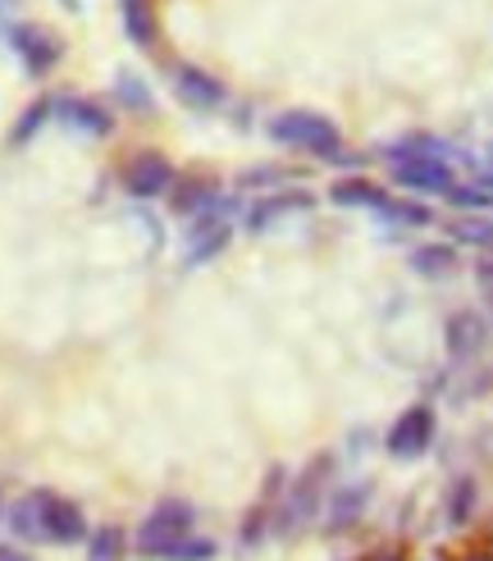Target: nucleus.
<instances>
[{
    "instance_id": "obj_1",
    "label": "nucleus",
    "mask_w": 493,
    "mask_h": 561,
    "mask_svg": "<svg viewBox=\"0 0 493 561\" xmlns=\"http://www.w3.org/2000/svg\"><path fill=\"white\" fill-rule=\"evenodd\" d=\"M383 160L393 164V179L406 192L444 196L457 183V174H452V147L438 142V137H406V142L383 151Z\"/></svg>"
},
{
    "instance_id": "obj_2",
    "label": "nucleus",
    "mask_w": 493,
    "mask_h": 561,
    "mask_svg": "<svg viewBox=\"0 0 493 561\" xmlns=\"http://www.w3.org/2000/svg\"><path fill=\"white\" fill-rule=\"evenodd\" d=\"M265 133L274 137L279 147H297L307 156H320V160H347L343 156V133L329 115H316V110H284L265 124Z\"/></svg>"
},
{
    "instance_id": "obj_3",
    "label": "nucleus",
    "mask_w": 493,
    "mask_h": 561,
    "mask_svg": "<svg viewBox=\"0 0 493 561\" xmlns=\"http://www.w3.org/2000/svg\"><path fill=\"white\" fill-rule=\"evenodd\" d=\"M329 474H334V457H329V453H320L316 461H307L301 480H293L288 493H284V507H279V520H274V535H297V529L316 516V502H320V493L329 484Z\"/></svg>"
},
{
    "instance_id": "obj_4",
    "label": "nucleus",
    "mask_w": 493,
    "mask_h": 561,
    "mask_svg": "<svg viewBox=\"0 0 493 561\" xmlns=\"http://www.w3.org/2000/svg\"><path fill=\"white\" fill-rule=\"evenodd\" d=\"M192 520H197V512H192V502H179V497L156 502V512L142 520V529H137V552H147V557H164V548L179 543L183 535H192Z\"/></svg>"
},
{
    "instance_id": "obj_5",
    "label": "nucleus",
    "mask_w": 493,
    "mask_h": 561,
    "mask_svg": "<svg viewBox=\"0 0 493 561\" xmlns=\"http://www.w3.org/2000/svg\"><path fill=\"white\" fill-rule=\"evenodd\" d=\"M434 434H438V411L429 402H416V407H406L389 425L383 447H389V457H398V461H421L429 453Z\"/></svg>"
},
{
    "instance_id": "obj_6",
    "label": "nucleus",
    "mask_w": 493,
    "mask_h": 561,
    "mask_svg": "<svg viewBox=\"0 0 493 561\" xmlns=\"http://www.w3.org/2000/svg\"><path fill=\"white\" fill-rule=\"evenodd\" d=\"M284 493H288V470H284V466H270L256 502H252V507H246V516H242V529H238V543H242V548H256V543H265V539L274 535V520H279Z\"/></svg>"
},
{
    "instance_id": "obj_7",
    "label": "nucleus",
    "mask_w": 493,
    "mask_h": 561,
    "mask_svg": "<svg viewBox=\"0 0 493 561\" xmlns=\"http://www.w3.org/2000/svg\"><path fill=\"white\" fill-rule=\"evenodd\" d=\"M37 497V516H42V543H82L88 539V516L73 497L55 493V489H33Z\"/></svg>"
},
{
    "instance_id": "obj_8",
    "label": "nucleus",
    "mask_w": 493,
    "mask_h": 561,
    "mask_svg": "<svg viewBox=\"0 0 493 561\" xmlns=\"http://www.w3.org/2000/svg\"><path fill=\"white\" fill-rule=\"evenodd\" d=\"M10 50L19 55V65L27 69V78H46L65 55V42L42 23H14L10 27Z\"/></svg>"
},
{
    "instance_id": "obj_9",
    "label": "nucleus",
    "mask_w": 493,
    "mask_h": 561,
    "mask_svg": "<svg viewBox=\"0 0 493 561\" xmlns=\"http://www.w3.org/2000/svg\"><path fill=\"white\" fill-rule=\"evenodd\" d=\"M174 174H179V170L170 164V156L142 147V151H133V156L124 160V192L137 196V202H151V196L170 192Z\"/></svg>"
},
{
    "instance_id": "obj_10",
    "label": "nucleus",
    "mask_w": 493,
    "mask_h": 561,
    "mask_svg": "<svg viewBox=\"0 0 493 561\" xmlns=\"http://www.w3.org/2000/svg\"><path fill=\"white\" fill-rule=\"evenodd\" d=\"M170 210L174 215H202L206 206H215L219 202V174L215 170H206V164H192V170H183V174H174V183H170Z\"/></svg>"
},
{
    "instance_id": "obj_11",
    "label": "nucleus",
    "mask_w": 493,
    "mask_h": 561,
    "mask_svg": "<svg viewBox=\"0 0 493 561\" xmlns=\"http://www.w3.org/2000/svg\"><path fill=\"white\" fill-rule=\"evenodd\" d=\"M174 96L187 110H197V115H210V110H219V105L229 101V88L215 73L197 69V65H179L174 69Z\"/></svg>"
},
{
    "instance_id": "obj_12",
    "label": "nucleus",
    "mask_w": 493,
    "mask_h": 561,
    "mask_svg": "<svg viewBox=\"0 0 493 561\" xmlns=\"http://www.w3.org/2000/svg\"><path fill=\"white\" fill-rule=\"evenodd\" d=\"M307 210H316V196H311V192L279 187V192L261 196V202L252 206V215H246V229H252V233H270L274 224H284V219H293V215H307Z\"/></svg>"
},
{
    "instance_id": "obj_13",
    "label": "nucleus",
    "mask_w": 493,
    "mask_h": 561,
    "mask_svg": "<svg viewBox=\"0 0 493 561\" xmlns=\"http://www.w3.org/2000/svg\"><path fill=\"white\" fill-rule=\"evenodd\" d=\"M444 343H448V356L457 360V366L475 360V356L489 347V324H484V316H475V311H452L448 324H444Z\"/></svg>"
},
{
    "instance_id": "obj_14",
    "label": "nucleus",
    "mask_w": 493,
    "mask_h": 561,
    "mask_svg": "<svg viewBox=\"0 0 493 561\" xmlns=\"http://www.w3.org/2000/svg\"><path fill=\"white\" fill-rule=\"evenodd\" d=\"M55 115H60V124H69L73 133H88V137L115 133V115H110L101 101H88V96H60L55 101Z\"/></svg>"
},
{
    "instance_id": "obj_15",
    "label": "nucleus",
    "mask_w": 493,
    "mask_h": 561,
    "mask_svg": "<svg viewBox=\"0 0 493 561\" xmlns=\"http://www.w3.org/2000/svg\"><path fill=\"white\" fill-rule=\"evenodd\" d=\"M119 19H124L128 42H137L142 50H156L160 46V19H156L151 0H119Z\"/></svg>"
},
{
    "instance_id": "obj_16",
    "label": "nucleus",
    "mask_w": 493,
    "mask_h": 561,
    "mask_svg": "<svg viewBox=\"0 0 493 561\" xmlns=\"http://www.w3.org/2000/svg\"><path fill=\"white\" fill-rule=\"evenodd\" d=\"M370 493H375V489H370L366 480H356V489H339V493H334V502H329V520H324L329 535H343L347 525L362 520V516H366Z\"/></svg>"
},
{
    "instance_id": "obj_17",
    "label": "nucleus",
    "mask_w": 493,
    "mask_h": 561,
    "mask_svg": "<svg viewBox=\"0 0 493 561\" xmlns=\"http://www.w3.org/2000/svg\"><path fill=\"white\" fill-rule=\"evenodd\" d=\"M329 202L347 206V210H379L383 202H389V192H383L379 183H370V179H339L334 187H329Z\"/></svg>"
},
{
    "instance_id": "obj_18",
    "label": "nucleus",
    "mask_w": 493,
    "mask_h": 561,
    "mask_svg": "<svg viewBox=\"0 0 493 561\" xmlns=\"http://www.w3.org/2000/svg\"><path fill=\"white\" fill-rule=\"evenodd\" d=\"M375 215L402 224V229H425V224H434V210L425 202H406V196H389V202H383Z\"/></svg>"
},
{
    "instance_id": "obj_19",
    "label": "nucleus",
    "mask_w": 493,
    "mask_h": 561,
    "mask_svg": "<svg viewBox=\"0 0 493 561\" xmlns=\"http://www.w3.org/2000/svg\"><path fill=\"white\" fill-rule=\"evenodd\" d=\"M411 270L425 274V278H448V274H457V251L452 247H421V251H411Z\"/></svg>"
},
{
    "instance_id": "obj_20",
    "label": "nucleus",
    "mask_w": 493,
    "mask_h": 561,
    "mask_svg": "<svg viewBox=\"0 0 493 561\" xmlns=\"http://www.w3.org/2000/svg\"><path fill=\"white\" fill-rule=\"evenodd\" d=\"M50 115H55V96H37V101L19 115V124H14V133H10V147H27V142L37 137V128H42Z\"/></svg>"
},
{
    "instance_id": "obj_21",
    "label": "nucleus",
    "mask_w": 493,
    "mask_h": 561,
    "mask_svg": "<svg viewBox=\"0 0 493 561\" xmlns=\"http://www.w3.org/2000/svg\"><path fill=\"white\" fill-rule=\"evenodd\" d=\"M5 520H10V529L19 539H27V543H42V516H37V497L33 493H23L14 507L5 512Z\"/></svg>"
},
{
    "instance_id": "obj_22",
    "label": "nucleus",
    "mask_w": 493,
    "mask_h": 561,
    "mask_svg": "<svg viewBox=\"0 0 493 561\" xmlns=\"http://www.w3.org/2000/svg\"><path fill=\"white\" fill-rule=\"evenodd\" d=\"M448 238L461 242V247L489 251V247H493V219H484V215H461L457 224H448Z\"/></svg>"
},
{
    "instance_id": "obj_23",
    "label": "nucleus",
    "mask_w": 493,
    "mask_h": 561,
    "mask_svg": "<svg viewBox=\"0 0 493 561\" xmlns=\"http://www.w3.org/2000/svg\"><path fill=\"white\" fill-rule=\"evenodd\" d=\"M115 96H119V105H124V110H133V115H151V110H156L151 88H147V82L137 78V73H119Z\"/></svg>"
},
{
    "instance_id": "obj_24",
    "label": "nucleus",
    "mask_w": 493,
    "mask_h": 561,
    "mask_svg": "<svg viewBox=\"0 0 493 561\" xmlns=\"http://www.w3.org/2000/svg\"><path fill=\"white\" fill-rule=\"evenodd\" d=\"M124 529L119 525H96V535H88V561H124Z\"/></svg>"
},
{
    "instance_id": "obj_25",
    "label": "nucleus",
    "mask_w": 493,
    "mask_h": 561,
    "mask_svg": "<svg viewBox=\"0 0 493 561\" xmlns=\"http://www.w3.org/2000/svg\"><path fill=\"white\" fill-rule=\"evenodd\" d=\"M471 512H475V480H466V474H461V480L452 484V493H448V520L466 525V520H471Z\"/></svg>"
},
{
    "instance_id": "obj_26",
    "label": "nucleus",
    "mask_w": 493,
    "mask_h": 561,
    "mask_svg": "<svg viewBox=\"0 0 493 561\" xmlns=\"http://www.w3.org/2000/svg\"><path fill=\"white\" fill-rule=\"evenodd\" d=\"M215 543L210 539H192V535H183L179 543H170V548H164V557L160 561H215Z\"/></svg>"
},
{
    "instance_id": "obj_27",
    "label": "nucleus",
    "mask_w": 493,
    "mask_h": 561,
    "mask_svg": "<svg viewBox=\"0 0 493 561\" xmlns=\"http://www.w3.org/2000/svg\"><path fill=\"white\" fill-rule=\"evenodd\" d=\"M444 196H448L457 210H484V206L493 202V192H489L484 183H480V187H475V183H452Z\"/></svg>"
},
{
    "instance_id": "obj_28",
    "label": "nucleus",
    "mask_w": 493,
    "mask_h": 561,
    "mask_svg": "<svg viewBox=\"0 0 493 561\" xmlns=\"http://www.w3.org/2000/svg\"><path fill=\"white\" fill-rule=\"evenodd\" d=\"M475 284L484 288V297H493V247L475 261Z\"/></svg>"
},
{
    "instance_id": "obj_29",
    "label": "nucleus",
    "mask_w": 493,
    "mask_h": 561,
    "mask_svg": "<svg viewBox=\"0 0 493 561\" xmlns=\"http://www.w3.org/2000/svg\"><path fill=\"white\" fill-rule=\"evenodd\" d=\"M356 561H406L402 552H366V557H356Z\"/></svg>"
},
{
    "instance_id": "obj_30",
    "label": "nucleus",
    "mask_w": 493,
    "mask_h": 561,
    "mask_svg": "<svg viewBox=\"0 0 493 561\" xmlns=\"http://www.w3.org/2000/svg\"><path fill=\"white\" fill-rule=\"evenodd\" d=\"M0 561H33V557L19 552V548H0Z\"/></svg>"
},
{
    "instance_id": "obj_31",
    "label": "nucleus",
    "mask_w": 493,
    "mask_h": 561,
    "mask_svg": "<svg viewBox=\"0 0 493 561\" xmlns=\"http://www.w3.org/2000/svg\"><path fill=\"white\" fill-rule=\"evenodd\" d=\"M484 187L493 192V151H489V160H484Z\"/></svg>"
},
{
    "instance_id": "obj_32",
    "label": "nucleus",
    "mask_w": 493,
    "mask_h": 561,
    "mask_svg": "<svg viewBox=\"0 0 493 561\" xmlns=\"http://www.w3.org/2000/svg\"><path fill=\"white\" fill-rule=\"evenodd\" d=\"M60 5H65V10H78V0H60Z\"/></svg>"
},
{
    "instance_id": "obj_33",
    "label": "nucleus",
    "mask_w": 493,
    "mask_h": 561,
    "mask_svg": "<svg viewBox=\"0 0 493 561\" xmlns=\"http://www.w3.org/2000/svg\"><path fill=\"white\" fill-rule=\"evenodd\" d=\"M10 5H14V0H0V14H5V10H10Z\"/></svg>"
},
{
    "instance_id": "obj_34",
    "label": "nucleus",
    "mask_w": 493,
    "mask_h": 561,
    "mask_svg": "<svg viewBox=\"0 0 493 561\" xmlns=\"http://www.w3.org/2000/svg\"><path fill=\"white\" fill-rule=\"evenodd\" d=\"M0 516H5V502H0Z\"/></svg>"
},
{
    "instance_id": "obj_35",
    "label": "nucleus",
    "mask_w": 493,
    "mask_h": 561,
    "mask_svg": "<svg viewBox=\"0 0 493 561\" xmlns=\"http://www.w3.org/2000/svg\"><path fill=\"white\" fill-rule=\"evenodd\" d=\"M489 306H493V297H489Z\"/></svg>"
}]
</instances>
